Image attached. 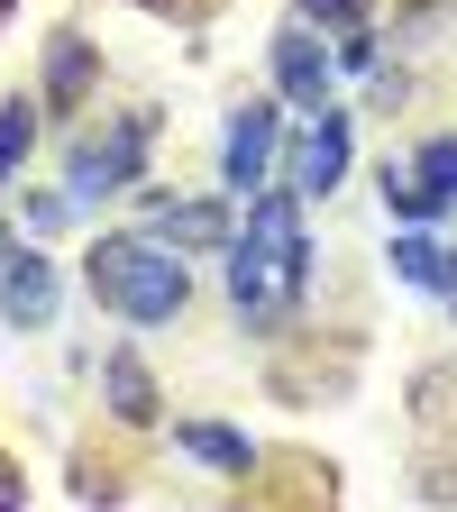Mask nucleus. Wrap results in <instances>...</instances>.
Wrapping results in <instances>:
<instances>
[{"mask_svg":"<svg viewBox=\"0 0 457 512\" xmlns=\"http://www.w3.org/2000/svg\"><path fill=\"white\" fill-rule=\"evenodd\" d=\"M330 83H339V55L311 37V19H284L275 28V92H284V110H330Z\"/></svg>","mask_w":457,"mask_h":512,"instance_id":"nucleus-6","label":"nucleus"},{"mask_svg":"<svg viewBox=\"0 0 457 512\" xmlns=\"http://www.w3.org/2000/svg\"><path fill=\"white\" fill-rule=\"evenodd\" d=\"M101 403H110V421H128V430H156L165 394H156V375H147L138 348H110V357H101Z\"/></svg>","mask_w":457,"mask_h":512,"instance_id":"nucleus-10","label":"nucleus"},{"mask_svg":"<svg viewBox=\"0 0 457 512\" xmlns=\"http://www.w3.org/2000/svg\"><path fill=\"white\" fill-rule=\"evenodd\" d=\"M174 448L202 458V467H220V476H256V439L229 430V421H174Z\"/></svg>","mask_w":457,"mask_h":512,"instance_id":"nucleus-11","label":"nucleus"},{"mask_svg":"<svg viewBox=\"0 0 457 512\" xmlns=\"http://www.w3.org/2000/svg\"><path fill=\"white\" fill-rule=\"evenodd\" d=\"M293 19H320V28H366V0H293Z\"/></svg>","mask_w":457,"mask_h":512,"instance_id":"nucleus-16","label":"nucleus"},{"mask_svg":"<svg viewBox=\"0 0 457 512\" xmlns=\"http://www.w3.org/2000/svg\"><path fill=\"white\" fill-rule=\"evenodd\" d=\"M384 256H394V275L421 284V293H439V275H448V247H439L430 229H394V247H384Z\"/></svg>","mask_w":457,"mask_h":512,"instance_id":"nucleus-12","label":"nucleus"},{"mask_svg":"<svg viewBox=\"0 0 457 512\" xmlns=\"http://www.w3.org/2000/svg\"><path fill=\"white\" fill-rule=\"evenodd\" d=\"M439 302L457 311V247H448V275H439Z\"/></svg>","mask_w":457,"mask_h":512,"instance_id":"nucleus-20","label":"nucleus"},{"mask_svg":"<svg viewBox=\"0 0 457 512\" xmlns=\"http://www.w3.org/2000/svg\"><path fill=\"white\" fill-rule=\"evenodd\" d=\"M339 74H375V28H339Z\"/></svg>","mask_w":457,"mask_h":512,"instance_id":"nucleus-17","label":"nucleus"},{"mask_svg":"<svg viewBox=\"0 0 457 512\" xmlns=\"http://www.w3.org/2000/svg\"><path fill=\"white\" fill-rule=\"evenodd\" d=\"M375 183H384V211H394V229H430V220H448L430 192H421V174H412V165H384Z\"/></svg>","mask_w":457,"mask_h":512,"instance_id":"nucleus-13","label":"nucleus"},{"mask_svg":"<svg viewBox=\"0 0 457 512\" xmlns=\"http://www.w3.org/2000/svg\"><path fill=\"white\" fill-rule=\"evenodd\" d=\"M92 83H101L92 37H83V28H55V37H46V83H37V110H83V101H92Z\"/></svg>","mask_w":457,"mask_h":512,"instance_id":"nucleus-8","label":"nucleus"},{"mask_svg":"<svg viewBox=\"0 0 457 512\" xmlns=\"http://www.w3.org/2000/svg\"><path fill=\"white\" fill-rule=\"evenodd\" d=\"M28 147H37V101H28V92H10V101H0V183L28 165Z\"/></svg>","mask_w":457,"mask_h":512,"instance_id":"nucleus-14","label":"nucleus"},{"mask_svg":"<svg viewBox=\"0 0 457 512\" xmlns=\"http://www.w3.org/2000/svg\"><path fill=\"white\" fill-rule=\"evenodd\" d=\"M55 302H64L55 256L19 247V256H10V275H0V320H10V330H46V320H55Z\"/></svg>","mask_w":457,"mask_h":512,"instance_id":"nucleus-9","label":"nucleus"},{"mask_svg":"<svg viewBox=\"0 0 457 512\" xmlns=\"http://www.w3.org/2000/svg\"><path fill=\"white\" fill-rule=\"evenodd\" d=\"M64 211H74L64 192H37V202H28V229H64Z\"/></svg>","mask_w":457,"mask_h":512,"instance_id":"nucleus-18","label":"nucleus"},{"mask_svg":"<svg viewBox=\"0 0 457 512\" xmlns=\"http://www.w3.org/2000/svg\"><path fill=\"white\" fill-rule=\"evenodd\" d=\"M311 284V238H302V192L266 183L247 202V229L229 238V302L247 330H275V320H293Z\"/></svg>","mask_w":457,"mask_h":512,"instance_id":"nucleus-1","label":"nucleus"},{"mask_svg":"<svg viewBox=\"0 0 457 512\" xmlns=\"http://www.w3.org/2000/svg\"><path fill=\"white\" fill-rule=\"evenodd\" d=\"M412 174H421V192H430L439 211H457V138H421Z\"/></svg>","mask_w":457,"mask_h":512,"instance_id":"nucleus-15","label":"nucleus"},{"mask_svg":"<svg viewBox=\"0 0 457 512\" xmlns=\"http://www.w3.org/2000/svg\"><path fill=\"white\" fill-rule=\"evenodd\" d=\"M147 147H156V110H119L110 128H83L64 147V202H110L147 174Z\"/></svg>","mask_w":457,"mask_h":512,"instance_id":"nucleus-3","label":"nucleus"},{"mask_svg":"<svg viewBox=\"0 0 457 512\" xmlns=\"http://www.w3.org/2000/svg\"><path fill=\"white\" fill-rule=\"evenodd\" d=\"M83 284L101 311H119L128 330H165V320L192 302V275H183V256L147 229H119V238H92L83 256Z\"/></svg>","mask_w":457,"mask_h":512,"instance_id":"nucleus-2","label":"nucleus"},{"mask_svg":"<svg viewBox=\"0 0 457 512\" xmlns=\"http://www.w3.org/2000/svg\"><path fill=\"white\" fill-rule=\"evenodd\" d=\"M348 183V110H311L302 138L284 147V192H302V202H320V192Z\"/></svg>","mask_w":457,"mask_h":512,"instance_id":"nucleus-5","label":"nucleus"},{"mask_svg":"<svg viewBox=\"0 0 457 512\" xmlns=\"http://www.w3.org/2000/svg\"><path fill=\"white\" fill-rule=\"evenodd\" d=\"M10 10H19V0H0V19H10Z\"/></svg>","mask_w":457,"mask_h":512,"instance_id":"nucleus-21","label":"nucleus"},{"mask_svg":"<svg viewBox=\"0 0 457 512\" xmlns=\"http://www.w3.org/2000/svg\"><path fill=\"white\" fill-rule=\"evenodd\" d=\"M147 238H165L174 256H229L238 220H229V202H165V192H147Z\"/></svg>","mask_w":457,"mask_h":512,"instance_id":"nucleus-7","label":"nucleus"},{"mask_svg":"<svg viewBox=\"0 0 457 512\" xmlns=\"http://www.w3.org/2000/svg\"><path fill=\"white\" fill-rule=\"evenodd\" d=\"M19 247H28V238H19L10 220H0V275H10V256H19Z\"/></svg>","mask_w":457,"mask_h":512,"instance_id":"nucleus-19","label":"nucleus"},{"mask_svg":"<svg viewBox=\"0 0 457 512\" xmlns=\"http://www.w3.org/2000/svg\"><path fill=\"white\" fill-rule=\"evenodd\" d=\"M275 147H284V101H238L220 128V183L238 202H256L275 183Z\"/></svg>","mask_w":457,"mask_h":512,"instance_id":"nucleus-4","label":"nucleus"}]
</instances>
